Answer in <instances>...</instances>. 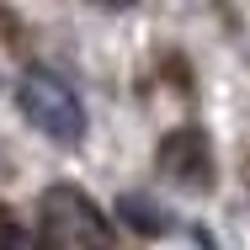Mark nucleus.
<instances>
[{
	"instance_id": "obj_1",
	"label": "nucleus",
	"mask_w": 250,
	"mask_h": 250,
	"mask_svg": "<svg viewBox=\"0 0 250 250\" xmlns=\"http://www.w3.org/2000/svg\"><path fill=\"white\" fill-rule=\"evenodd\" d=\"M16 101L32 117V128L48 133L53 144H80L85 139V106L53 69H27L21 85H16Z\"/></svg>"
},
{
	"instance_id": "obj_2",
	"label": "nucleus",
	"mask_w": 250,
	"mask_h": 250,
	"mask_svg": "<svg viewBox=\"0 0 250 250\" xmlns=\"http://www.w3.org/2000/svg\"><path fill=\"white\" fill-rule=\"evenodd\" d=\"M38 224H43V240L64 250H80V245H106L112 240V224L101 213L91 192L80 187H48L43 202H38Z\"/></svg>"
},
{
	"instance_id": "obj_3",
	"label": "nucleus",
	"mask_w": 250,
	"mask_h": 250,
	"mask_svg": "<svg viewBox=\"0 0 250 250\" xmlns=\"http://www.w3.org/2000/svg\"><path fill=\"white\" fill-rule=\"evenodd\" d=\"M154 165L181 192H208L213 187V144H208L202 128H170L154 149Z\"/></svg>"
},
{
	"instance_id": "obj_4",
	"label": "nucleus",
	"mask_w": 250,
	"mask_h": 250,
	"mask_svg": "<svg viewBox=\"0 0 250 250\" xmlns=\"http://www.w3.org/2000/svg\"><path fill=\"white\" fill-rule=\"evenodd\" d=\"M117 218L133 229V234H144V240H160V234H170L176 224H170V213H160L149 197H139V192H128V197H117Z\"/></svg>"
},
{
	"instance_id": "obj_5",
	"label": "nucleus",
	"mask_w": 250,
	"mask_h": 250,
	"mask_svg": "<svg viewBox=\"0 0 250 250\" xmlns=\"http://www.w3.org/2000/svg\"><path fill=\"white\" fill-rule=\"evenodd\" d=\"M101 5H117V11H128V5H133V0H101Z\"/></svg>"
}]
</instances>
